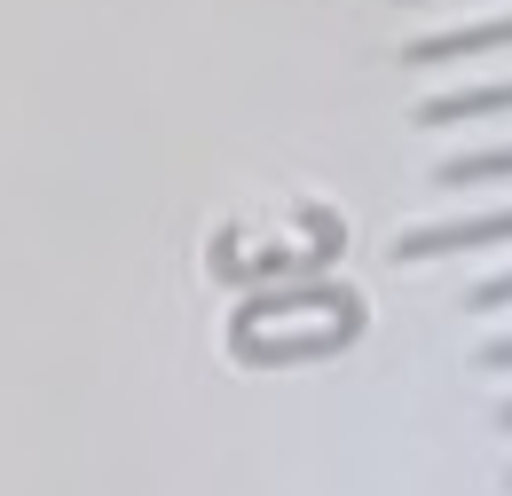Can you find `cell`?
I'll return each instance as SVG.
<instances>
[{"label":"cell","mask_w":512,"mask_h":496,"mask_svg":"<svg viewBox=\"0 0 512 496\" xmlns=\"http://www.w3.org/2000/svg\"><path fill=\"white\" fill-rule=\"evenodd\" d=\"M473 363H481V371H497V378H512V331H489V339L473 347Z\"/></svg>","instance_id":"8992f818"},{"label":"cell","mask_w":512,"mask_h":496,"mask_svg":"<svg viewBox=\"0 0 512 496\" xmlns=\"http://www.w3.org/2000/svg\"><path fill=\"white\" fill-rule=\"evenodd\" d=\"M505 496H512V465H505Z\"/></svg>","instance_id":"ba28073f"},{"label":"cell","mask_w":512,"mask_h":496,"mask_svg":"<svg viewBox=\"0 0 512 496\" xmlns=\"http://www.w3.org/2000/svg\"><path fill=\"white\" fill-rule=\"evenodd\" d=\"M426 182L457 197V189H489V182H512V142H481V150H449L426 166Z\"/></svg>","instance_id":"277c9868"},{"label":"cell","mask_w":512,"mask_h":496,"mask_svg":"<svg viewBox=\"0 0 512 496\" xmlns=\"http://www.w3.org/2000/svg\"><path fill=\"white\" fill-rule=\"evenodd\" d=\"M410 8H426V0H410Z\"/></svg>","instance_id":"9c48e42d"},{"label":"cell","mask_w":512,"mask_h":496,"mask_svg":"<svg viewBox=\"0 0 512 496\" xmlns=\"http://www.w3.org/2000/svg\"><path fill=\"white\" fill-rule=\"evenodd\" d=\"M497 48H512V8L505 16L449 24V32H418V40L402 48V63H410V71H442V63H473V56H497Z\"/></svg>","instance_id":"7a4b0ae2"},{"label":"cell","mask_w":512,"mask_h":496,"mask_svg":"<svg viewBox=\"0 0 512 496\" xmlns=\"http://www.w3.org/2000/svg\"><path fill=\"white\" fill-rule=\"evenodd\" d=\"M497 434H512V394H505V402H497Z\"/></svg>","instance_id":"52a82bcc"},{"label":"cell","mask_w":512,"mask_h":496,"mask_svg":"<svg viewBox=\"0 0 512 496\" xmlns=\"http://www.w3.org/2000/svg\"><path fill=\"white\" fill-rule=\"evenodd\" d=\"M489 245H512V205H481V213L418 221V229H402V237H394L402 260H457V252H489Z\"/></svg>","instance_id":"6da1fadb"},{"label":"cell","mask_w":512,"mask_h":496,"mask_svg":"<svg viewBox=\"0 0 512 496\" xmlns=\"http://www.w3.org/2000/svg\"><path fill=\"white\" fill-rule=\"evenodd\" d=\"M465 308H473V315H505V308H512V268H497V276H481V284L465 292Z\"/></svg>","instance_id":"5b68a950"},{"label":"cell","mask_w":512,"mask_h":496,"mask_svg":"<svg viewBox=\"0 0 512 496\" xmlns=\"http://www.w3.org/2000/svg\"><path fill=\"white\" fill-rule=\"evenodd\" d=\"M512 111V79H465V87H442V95H418V126H473V119H505Z\"/></svg>","instance_id":"3957f363"}]
</instances>
